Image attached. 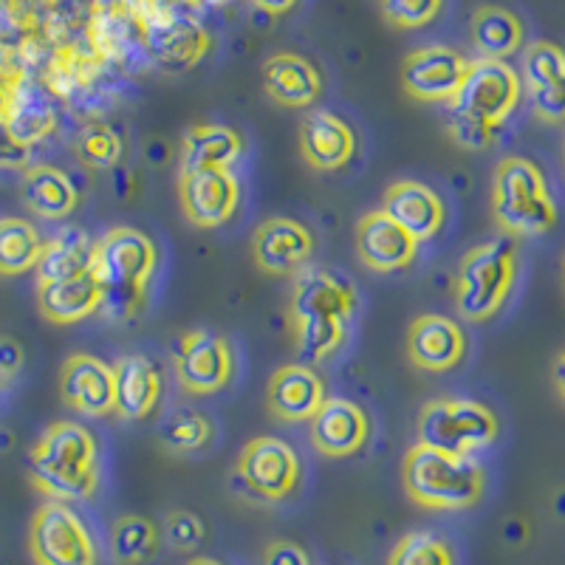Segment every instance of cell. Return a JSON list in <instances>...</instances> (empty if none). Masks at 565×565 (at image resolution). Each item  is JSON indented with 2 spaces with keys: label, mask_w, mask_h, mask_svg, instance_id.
Instances as JSON below:
<instances>
[{
  "label": "cell",
  "mask_w": 565,
  "mask_h": 565,
  "mask_svg": "<svg viewBox=\"0 0 565 565\" xmlns=\"http://www.w3.org/2000/svg\"><path fill=\"white\" fill-rule=\"evenodd\" d=\"M29 469L45 498L60 503L85 501L97 492L99 447L83 424L54 422L34 444Z\"/></svg>",
  "instance_id": "obj_1"
},
{
  "label": "cell",
  "mask_w": 565,
  "mask_h": 565,
  "mask_svg": "<svg viewBox=\"0 0 565 565\" xmlns=\"http://www.w3.org/2000/svg\"><path fill=\"white\" fill-rule=\"evenodd\" d=\"M159 252L150 235L130 226H116L94 246V271L103 282V311L110 320H130L145 302Z\"/></svg>",
  "instance_id": "obj_2"
},
{
  "label": "cell",
  "mask_w": 565,
  "mask_h": 565,
  "mask_svg": "<svg viewBox=\"0 0 565 565\" xmlns=\"http://www.w3.org/2000/svg\"><path fill=\"white\" fill-rule=\"evenodd\" d=\"M405 489L413 501L436 512H458L476 507L487 489L483 467L469 456L430 450L416 444L402 467Z\"/></svg>",
  "instance_id": "obj_3"
},
{
  "label": "cell",
  "mask_w": 565,
  "mask_h": 565,
  "mask_svg": "<svg viewBox=\"0 0 565 565\" xmlns=\"http://www.w3.org/2000/svg\"><path fill=\"white\" fill-rule=\"evenodd\" d=\"M492 215L503 232L537 238L557 226V204L534 161L509 156L492 179Z\"/></svg>",
  "instance_id": "obj_4"
},
{
  "label": "cell",
  "mask_w": 565,
  "mask_h": 565,
  "mask_svg": "<svg viewBox=\"0 0 565 565\" xmlns=\"http://www.w3.org/2000/svg\"><path fill=\"white\" fill-rule=\"evenodd\" d=\"M518 275V244L501 235L478 244L463 255L456 275V306L467 322H483L498 315Z\"/></svg>",
  "instance_id": "obj_5"
},
{
  "label": "cell",
  "mask_w": 565,
  "mask_h": 565,
  "mask_svg": "<svg viewBox=\"0 0 565 565\" xmlns=\"http://www.w3.org/2000/svg\"><path fill=\"white\" fill-rule=\"evenodd\" d=\"M498 438V418L476 398H436L422 407L418 444L430 450L469 456Z\"/></svg>",
  "instance_id": "obj_6"
},
{
  "label": "cell",
  "mask_w": 565,
  "mask_h": 565,
  "mask_svg": "<svg viewBox=\"0 0 565 565\" xmlns=\"http://www.w3.org/2000/svg\"><path fill=\"white\" fill-rule=\"evenodd\" d=\"M521 103V77L503 60L481 57L467 65L456 97L447 103V110L461 114L476 122L501 128Z\"/></svg>",
  "instance_id": "obj_7"
},
{
  "label": "cell",
  "mask_w": 565,
  "mask_h": 565,
  "mask_svg": "<svg viewBox=\"0 0 565 565\" xmlns=\"http://www.w3.org/2000/svg\"><path fill=\"white\" fill-rule=\"evenodd\" d=\"M29 546L38 565H99L97 540L68 503L49 501L38 509Z\"/></svg>",
  "instance_id": "obj_8"
},
{
  "label": "cell",
  "mask_w": 565,
  "mask_h": 565,
  "mask_svg": "<svg viewBox=\"0 0 565 565\" xmlns=\"http://www.w3.org/2000/svg\"><path fill=\"white\" fill-rule=\"evenodd\" d=\"M235 481L255 501H282L300 481V458L280 438H252L238 456Z\"/></svg>",
  "instance_id": "obj_9"
},
{
  "label": "cell",
  "mask_w": 565,
  "mask_h": 565,
  "mask_svg": "<svg viewBox=\"0 0 565 565\" xmlns=\"http://www.w3.org/2000/svg\"><path fill=\"white\" fill-rule=\"evenodd\" d=\"M175 376L190 393H218L232 380V348L212 331H190L175 348Z\"/></svg>",
  "instance_id": "obj_10"
},
{
  "label": "cell",
  "mask_w": 565,
  "mask_h": 565,
  "mask_svg": "<svg viewBox=\"0 0 565 565\" xmlns=\"http://www.w3.org/2000/svg\"><path fill=\"white\" fill-rule=\"evenodd\" d=\"M179 199L190 224L215 230L224 226L238 210L241 184L232 170H193V173H181Z\"/></svg>",
  "instance_id": "obj_11"
},
{
  "label": "cell",
  "mask_w": 565,
  "mask_h": 565,
  "mask_svg": "<svg viewBox=\"0 0 565 565\" xmlns=\"http://www.w3.org/2000/svg\"><path fill=\"white\" fill-rule=\"evenodd\" d=\"M467 60L447 45L418 49L402 65V83L407 94L424 103H450L467 74Z\"/></svg>",
  "instance_id": "obj_12"
},
{
  "label": "cell",
  "mask_w": 565,
  "mask_h": 565,
  "mask_svg": "<svg viewBox=\"0 0 565 565\" xmlns=\"http://www.w3.org/2000/svg\"><path fill=\"white\" fill-rule=\"evenodd\" d=\"M60 393L65 405L74 407L83 416H105L116 407V382L114 365L90 353H74L63 362L60 371Z\"/></svg>",
  "instance_id": "obj_13"
},
{
  "label": "cell",
  "mask_w": 565,
  "mask_h": 565,
  "mask_svg": "<svg viewBox=\"0 0 565 565\" xmlns=\"http://www.w3.org/2000/svg\"><path fill=\"white\" fill-rule=\"evenodd\" d=\"M356 311V291L342 277L326 269L297 271L291 286L289 320H309V317H331V320L348 322Z\"/></svg>",
  "instance_id": "obj_14"
},
{
  "label": "cell",
  "mask_w": 565,
  "mask_h": 565,
  "mask_svg": "<svg viewBox=\"0 0 565 565\" xmlns=\"http://www.w3.org/2000/svg\"><path fill=\"white\" fill-rule=\"evenodd\" d=\"M210 38L195 20L179 12H161L145 26V49L150 60L170 71H184L204 57Z\"/></svg>",
  "instance_id": "obj_15"
},
{
  "label": "cell",
  "mask_w": 565,
  "mask_h": 565,
  "mask_svg": "<svg viewBox=\"0 0 565 565\" xmlns=\"http://www.w3.org/2000/svg\"><path fill=\"white\" fill-rule=\"evenodd\" d=\"M371 436V422L351 398L328 396L311 416V444L322 456L348 458L362 450Z\"/></svg>",
  "instance_id": "obj_16"
},
{
  "label": "cell",
  "mask_w": 565,
  "mask_h": 565,
  "mask_svg": "<svg viewBox=\"0 0 565 565\" xmlns=\"http://www.w3.org/2000/svg\"><path fill=\"white\" fill-rule=\"evenodd\" d=\"M418 241L411 238L382 210L367 212L356 224V255L373 271H398L413 264Z\"/></svg>",
  "instance_id": "obj_17"
},
{
  "label": "cell",
  "mask_w": 565,
  "mask_h": 565,
  "mask_svg": "<svg viewBox=\"0 0 565 565\" xmlns=\"http://www.w3.org/2000/svg\"><path fill=\"white\" fill-rule=\"evenodd\" d=\"M252 252L266 275H295L315 252V238L300 221L269 218L257 226Z\"/></svg>",
  "instance_id": "obj_18"
},
{
  "label": "cell",
  "mask_w": 565,
  "mask_h": 565,
  "mask_svg": "<svg viewBox=\"0 0 565 565\" xmlns=\"http://www.w3.org/2000/svg\"><path fill=\"white\" fill-rule=\"evenodd\" d=\"M407 353H411L413 365L422 371H450L467 353V337L450 317L422 315L407 331Z\"/></svg>",
  "instance_id": "obj_19"
},
{
  "label": "cell",
  "mask_w": 565,
  "mask_h": 565,
  "mask_svg": "<svg viewBox=\"0 0 565 565\" xmlns=\"http://www.w3.org/2000/svg\"><path fill=\"white\" fill-rule=\"evenodd\" d=\"M382 212L391 221H396L418 244L436 238L444 221H447L444 201L433 193L430 186H424L422 181H396L385 193Z\"/></svg>",
  "instance_id": "obj_20"
},
{
  "label": "cell",
  "mask_w": 565,
  "mask_h": 565,
  "mask_svg": "<svg viewBox=\"0 0 565 565\" xmlns=\"http://www.w3.org/2000/svg\"><path fill=\"white\" fill-rule=\"evenodd\" d=\"M326 382L311 365H286L275 371L266 387L269 411L280 422H311L326 402Z\"/></svg>",
  "instance_id": "obj_21"
},
{
  "label": "cell",
  "mask_w": 565,
  "mask_h": 565,
  "mask_svg": "<svg viewBox=\"0 0 565 565\" xmlns=\"http://www.w3.org/2000/svg\"><path fill=\"white\" fill-rule=\"evenodd\" d=\"M38 306L45 320L71 326V322H79L94 315V311H99V306H103V282H99L94 266L83 275L65 277V280L38 282Z\"/></svg>",
  "instance_id": "obj_22"
},
{
  "label": "cell",
  "mask_w": 565,
  "mask_h": 565,
  "mask_svg": "<svg viewBox=\"0 0 565 565\" xmlns=\"http://www.w3.org/2000/svg\"><path fill=\"white\" fill-rule=\"evenodd\" d=\"M300 150L315 170H340L356 153V136L340 116L317 110L302 122Z\"/></svg>",
  "instance_id": "obj_23"
},
{
  "label": "cell",
  "mask_w": 565,
  "mask_h": 565,
  "mask_svg": "<svg viewBox=\"0 0 565 565\" xmlns=\"http://www.w3.org/2000/svg\"><path fill=\"white\" fill-rule=\"evenodd\" d=\"M116 382V407L114 411L125 418H148L161 398V373L148 356L130 353L114 365Z\"/></svg>",
  "instance_id": "obj_24"
},
{
  "label": "cell",
  "mask_w": 565,
  "mask_h": 565,
  "mask_svg": "<svg viewBox=\"0 0 565 565\" xmlns=\"http://www.w3.org/2000/svg\"><path fill=\"white\" fill-rule=\"evenodd\" d=\"M0 119L7 122L9 134L32 148L34 141H43L45 136L52 134L57 125V110H54L49 90L40 88L38 83H20L9 94L7 108L0 114Z\"/></svg>",
  "instance_id": "obj_25"
},
{
  "label": "cell",
  "mask_w": 565,
  "mask_h": 565,
  "mask_svg": "<svg viewBox=\"0 0 565 565\" xmlns=\"http://www.w3.org/2000/svg\"><path fill=\"white\" fill-rule=\"evenodd\" d=\"M266 94L286 108H309L322 90V79L309 60L297 54H271L264 63Z\"/></svg>",
  "instance_id": "obj_26"
},
{
  "label": "cell",
  "mask_w": 565,
  "mask_h": 565,
  "mask_svg": "<svg viewBox=\"0 0 565 565\" xmlns=\"http://www.w3.org/2000/svg\"><path fill=\"white\" fill-rule=\"evenodd\" d=\"M23 201L45 221H60L77 210V186L68 173L52 164H32L23 173Z\"/></svg>",
  "instance_id": "obj_27"
},
{
  "label": "cell",
  "mask_w": 565,
  "mask_h": 565,
  "mask_svg": "<svg viewBox=\"0 0 565 565\" xmlns=\"http://www.w3.org/2000/svg\"><path fill=\"white\" fill-rule=\"evenodd\" d=\"M244 153V141L226 125H195L184 136L181 173L193 170H230Z\"/></svg>",
  "instance_id": "obj_28"
},
{
  "label": "cell",
  "mask_w": 565,
  "mask_h": 565,
  "mask_svg": "<svg viewBox=\"0 0 565 565\" xmlns=\"http://www.w3.org/2000/svg\"><path fill=\"white\" fill-rule=\"evenodd\" d=\"M94 241L77 226H68L43 246L38 264V282H57L65 277L83 275L94 266Z\"/></svg>",
  "instance_id": "obj_29"
},
{
  "label": "cell",
  "mask_w": 565,
  "mask_h": 565,
  "mask_svg": "<svg viewBox=\"0 0 565 565\" xmlns=\"http://www.w3.org/2000/svg\"><path fill=\"white\" fill-rule=\"evenodd\" d=\"M472 43L489 60H503L523 43L521 20L501 7H483L472 14Z\"/></svg>",
  "instance_id": "obj_30"
},
{
  "label": "cell",
  "mask_w": 565,
  "mask_h": 565,
  "mask_svg": "<svg viewBox=\"0 0 565 565\" xmlns=\"http://www.w3.org/2000/svg\"><path fill=\"white\" fill-rule=\"evenodd\" d=\"M43 246L38 226L26 218H0V275L14 277L38 269Z\"/></svg>",
  "instance_id": "obj_31"
},
{
  "label": "cell",
  "mask_w": 565,
  "mask_h": 565,
  "mask_svg": "<svg viewBox=\"0 0 565 565\" xmlns=\"http://www.w3.org/2000/svg\"><path fill=\"white\" fill-rule=\"evenodd\" d=\"M159 548V532L139 514L119 518L110 529V554L119 565H139L150 559Z\"/></svg>",
  "instance_id": "obj_32"
},
{
  "label": "cell",
  "mask_w": 565,
  "mask_h": 565,
  "mask_svg": "<svg viewBox=\"0 0 565 565\" xmlns=\"http://www.w3.org/2000/svg\"><path fill=\"white\" fill-rule=\"evenodd\" d=\"M291 326H295L302 365H317L328 360L345 340V322L331 320V317H309V320H295Z\"/></svg>",
  "instance_id": "obj_33"
},
{
  "label": "cell",
  "mask_w": 565,
  "mask_h": 565,
  "mask_svg": "<svg viewBox=\"0 0 565 565\" xmlns=\"http://www.w3.org/2000/svg\"><path fill=\"white\" fill-rule=\"evenodd\" d=\"M210 438L212 422L193 411L170 413V416L159 424L161 447L168 452H175V456H186V452L201 450V447L210 444Z\"/></svg>",
  "instance_id": "obj_34"
},
{
  "label": "cell",
  "mask_w": 565,
  "mask_h": 565,
  "mask_svg": "<svg viewBox=\"0 0 565 565\" xmlns=\"http://www.w3.org/2000/svg\"><path fill=\"white\" fill-rule=\"evenodd\" d=\"M391 565H456V554L438 534L411 532L393 548Z\"/></svg>",
  "instance_id": "obj_35"
},
{
  "label": "cell",
  "mask_w": 565,
  "mask_h": 565,
  "mask_svg": "<svg viewBox=\"0 0 565 565\" xmlns=\"http://www.w3.org/2000/svg\"><path fill=\"white\" fill-rule=\"evenodd\" d=\"M122 139H119V134H114L108 125H88V128H83V134L77 136L79 161H85V164L94 170L114 168V164L122 161Z\"/></svg>",
  "instance_id": "obj_36"
},
{
  "label": "cell",
  "mask_w": 565,
  "mask_h": 565,
  "mask_svg": "<svg viewBox=\"0 0 565 565\" xmlns=\"http://www.w3.org/2000/svg\"><path fill=\"white\" fill-rule=\"evenodd\" d=\"M565 77V52L554 43H534L523 54V83L537 90L554 79Z\"/></svg>",
  "instance_id": "obj_37"
},
{
  "label": "cell",
  "mask_w": 565,
  "mask_h": 565,
  "mask_svg": "<svg viewBox=\"0 0 565 565\" xmlns=\"http://www.w3.org/2000/svg\"><path fill=\"white\" fill-rule=\"evenodd\" d=\"M444 0H382L387 20L402 29H418L441 12Z\"/></svg>",
  "instance_id": "obj_38"
},
{
  "label": "cell",
  "mask_w": 565,
  "mask_h": 565,
  "mask_svg": "<svg viewBox=\"0 0 565 565\" xmlns=\"http://www.w3.org/2000/svg\"><path fill=\"white\" fill-rule=\"evenodd\" d=\"M447 134L452 136V141H456L458 148L483 150L494 141V134H498V128H492V125L476 122V119H467V116L447 110Z\"/></svg>",
  "instance_id": "obj_39"
},
{
  "label": "cell",
  "mask_w": 565,
  "mask_h": 565,
  "mask_svg": "<svg viewBox=\"0 0 565 565\" xmlns=\"http://www.w3.org/2000/svg\"><path fill=\"white\" fill-rule=\"evenodd\" d=\"M204 521L193 512H173L168 518V537L179 552H195L204 543Z\"/></svg>",
  "instance_id": "obj_40"
},
{
  "label": "cell",
  "mask_w": 565,
  "mask_h": 565,
  "mask_svg": "<svg viewBox=\"0 0 565 565\" xmlns=\"http://www.w3.org/2000/svg\"><path fill=\"white\" fill-rule=\"evenodd\" d=\"M529 97H532L534 114L543 122H565V77L554 79L537 90H529Z\"/></svg>",
  "instance_id": "obj_41"
},
{
  "label": "cell",
  "mask_w": 565,
  "mask_h": 565,
  "mask_svg": "<svg viewBox=\"0 0 565 565\" xmlns=\"http://www.w3.org/2000/svg\"><path fill=\"white\" fill-rule=\"evenodd\" d=\"M29 161V148L20 145L12 134H9L7 122L0 119V168H23Z\"/></svg>",
  "instance_id": "obj_42"
},
{
  "label": "cell",
  "mask_w": 565,
  "mask_h": 565,
  "mask_svg": "<svg viewBox=\"0 0 565 565\" xmlns=\"http://www.w3.org/2000/svg\"><path fill=\"white\" fill-rule=\"evenodd\" d=\"M264 565H311L309 554L302 552L297 543H289V540H280V543H271L266 548Z\"/></svg>",
  "instance_id": "obj_43"
},
{
  "label": "cell",
  "mask_w": 565,
  "mask_h": 565,
  "mask_svg": "<svg viewBox=\"0 0 565 565\" xmlns=\"http://www.w3.org/2000/svg\"><path fill=\"white\" fill-rule=\"evenodd\" d=\"M23 365V348L14 340H0V387L12 380Z\"/></svg>",
  "instance_id": "obj_44"
},
{
  "label": "cell",
  "mask_w": 565,
  "mask_h": 565,
  "mask_svg": "<svg viewBox=\"0 0 565 565\" xmlns=\"http://www.w3.org/2000/svg\"><path fill=\"white\" fill-rule=\"evenodd\" d=\"M255 3L264 9V12H271V14L289 12V9L295 7V0H255Z\"/></svg>",
  "instance_id": "obj_45"
},
{
  "label": "cell",
  "mask_w": 565,
  "mask_h": 565,
  "mask_svg": "<svg viewBox=\"0 0 565 565\" xmlns=\"http://www.w3.org/2000/svg\"><path fill=\"white\" fill-rule=\"evenodd\" d=\"M554 385H557L559 396L565 398V351L559 353L557 362H554Z\"/></svg>",
  "instance_id": "obj_46"
},
{
  "label": "cell",
  "mask_w": 565,
  "mask_h": 565,
  "mask_svg": "<svg viewBox=\"0 0 565 565\" xmlns=\"http://www.w3.org/2000/svg\"><path fill=\"white\" fill-rule=\"evenodd\" d=\"M190 565H221V563L218 559H210V557H195Z\"/></svg>",
  "instance_id": "obj_47"
},
{
  "label": "cell",
  "mask_w": 565,
  "mask_h": 565,
  "mask_svg": "<svg viewBox=\"0 0 565 565\" xmlns=\"http://www.w3.org/2000/svg\"><path fill=\"white\" fill-rule=\"evenodd\" d=\"M204 3H212V7H224V3H230V0H204Z\"/></svg>",
  "instance_id": "obj_48"
}]
</instances>
